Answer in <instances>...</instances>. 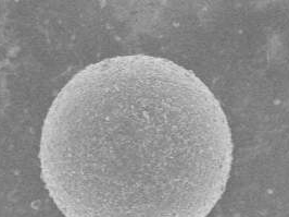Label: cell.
Wrapping results in <instances>:
<instances>
[{"label": "cell", "instance_id": "obj_1", "mask_svg": "<svg viewBox=\"0 0 289 217\" xmlns=\"http://www.w3.org/2000/svg\"><path fill=\"white\" fill-rule=\"evenodd\" d=\"M231 127L192 71L116 56L79 71L41 131V178L65 217H206L226 188Z\"/></svg>", "mask_w": 289, "mask_h": 217}]
</instances>
